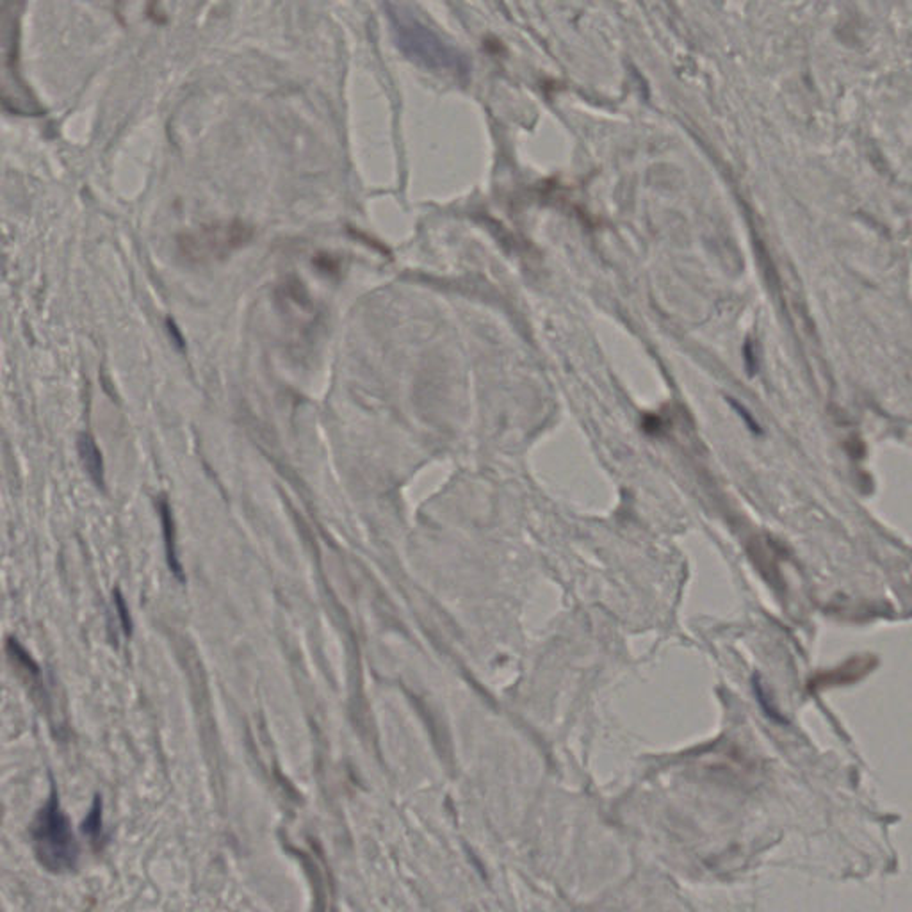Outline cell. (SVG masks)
Here are the masks:
<instances>
[{
    "label": "cell",
    "mask_w": 912,
    "mask_h": 912,
    "mask_svg": "<svg viewBox=\"0 0 912 912\" xmlns=\"http://www.w3.org/2000/svg\"><path fill=\"white\" fill-rule=\"evenodd\" d=\"M30 840L34 856L46 872L68 874L77 868L78 843L59 804L55 786H52L46 804L37 811L30 826Z\"/></svg>",
    "instance_id": "1"
},
{
    "label": "cell",
    "mask_w": 912,
    "mask_h": 912,
    "mask_svg": "<svg viewBox=\"0 0 912 912\" xmlns=\"http://www.w3.org/2000/svg\"><path fill=\"white\" fill-rule=\"evenodd\" d=\"M390 21L403 53L417 64L444 73H467L469 62L462 52L440 39L431 29L405 11L390 9Z\"/></svg>",
    "instance_id": "2"
},
{
    "label": "cell",
    "mask_w": 912,
    "mask_h": 912,
    "mask_svg": "<svg viewBox=\"0 0 912 912\" xmlns=\"http://www.w3.org/2000/svg\"><path fill=\"white\" fill-rule=\"evenodd\" d=\"M250 237V228L241 223L212 225L182 235L178 239V250L193 262L216 260L246 244Z\"/></svg>",
    "instance_id": "3"
},
{
    "label": "cell",
    "mask_w": 912,
    "mask_h": 912,
    "mask_svg": "<svg viewBox=\"0 0 912 912\" xmlns=\"http://www.w3.org/2000/svg\"><path fill=\"white\" fill-rule=\"evenodd\" d=\"M77 448H78L80 460H82V464L86 467V472L91 476V480L98 487H103V464H102L100 449L94 444V440L89 435L84 433V435H80V439L77 442Z\"/></svg>",
    "instance_id": "4"
},
{
    "label": "cell",
    "mask_w": 912,
    "mask_h": 912,
    "mask_svg": "<svg viewBox=\"0 0 912 912\" xmlns=\"http://www.w3.org/2000/svg\"><path fill=\"white\" fill-rule=\"evenodd\" d=\"M159 510H160V519H162V528H164V544H166L168 565H169L171 572H173V574H175L180 581H184L182 567H180V563H178V556H177V549H175V526H173V517H171V512H169L168 503H166V501H160Z\"/></svg>",
    "instance_id": "5"
},
{
    "label": "cell",
    "mask_w": 912,
    "mask_h": 912,
    "mask_svg": "<svg viewBox=\"0 0 912 912\" xmlns=\"http://www.w3.org/2000/svg\"><path fill=\"white\" fill-rule=\"evenodd\" d=\"M102 811H103V802H102V797L96 795L93 804H91V809L87 813V817L84 818L82 822V833L89 838V842L93 843L94 849L100 847V843L103 842V820H102Z\"/></svg>",
    "instance_id": "6"
},
{
    "label": "cell",
    "mask_w": 912,
    "mask_h": 912,
    "mask_svg": "<svg viewBox=\"0 0 912 912\" xmlns=\"http://www.w3.org/2000/svg\"><path fill=\"white\" fill-rule=\"evenodd\" d=\"M5 649H7V654L9 658L16 663L18 669L25 670L27 674H30L32 678H39V667L37 663L32 660V656L25 651V647L16 640V638H7V644H5Z\"/></svg>",
    "instance_id": "7"
},
{
    "label": "cell",
    "mask_w": 912,
    "mask_h": 912,
    "mask_svg": "<svg viewBox=\"0 0 912 912\" xmlns=\"http://www.w3.org/2000/svg\"><path fill=\"white\" fill-rule=\"evenodd\" d=\"M114 606H116V612H118V617H119V624H121V629L127 637L132 635V619H130V612H128V606L121 596V592L116 588L114 590Z\"/></svg>",
    "instance_id": "8"
}]
</instances>
